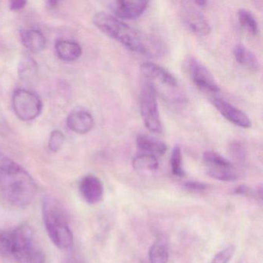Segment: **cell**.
<instances>
[{
	"label": "cell",
	"mask_w": 263,
	"mask_h": 263,
	"mask_svg": "<svg viewBox=\"0 0 263 263\" xmlns=\"http://www.w3.org/2000/svg\"><path fill=\"white\" fill-rule=\"evenodd\" d=\"M93 24L106 36L118 41L134 53L155 60L164 55V45L156 36L130 27L114 15L98 12L93 16Z\"/></svg>",
	"instance_id": "obj_1"
},
{
	"label": "cell",
	"mask_w": 263,
	"mask_h": 263,
	"mask_svg": "<svg viewBox=\"0 0 263 263\" xmlns=\"http://www.w3.org/2000/svg\"><path fill=\"white\" fill-rule=\"evenodd\" d=\"M36 190L34 179L24 167L7 157L0 158V191L9 203L27 207L34 199Z\"/></svg>",
	"instance_id": "obj_2"
},
{
	"label": "cell",
	"mask_w": 263,
	"mask_h": 263,
	"mask_svg": "<svg viewBox=\"0 0 263 263\" xmlns=\"http://www.w3.org/2000/svg\"><path fill=\"white\" fill-rule=\"evenodd\" d=\"M43 218L47 234L53 244L66 250L73 246V235L65 208L53 196H46L43 200Z\"/></svg>",
	"instance_id": "obj_3"
},
{
	"label": "cell",
	"mask_w": 263,
	"mask_h": 263,
	"mask_svg": "<svg viewBox=\"0 0 263 263\" xmlns=\"http://www.w3.org/2000/svg\"><path fill=\"white\" fill-rule=\"evenodd\" d=\"M12 256L17 263H45V254L28 224H21L12 230Z\"/></svg>",
	"instance_id": "obj_4"
},
{
	"label": "cell",
	"mask_w": 263,
	"mask_h": 263,
	"mask_svg": "<svg viewBox=\"0 0 263 263\" xmlns=\"http://www.w3.org/2000/svg\"><path fill=\"white\" fill-rule=\"evenodd\" d=\"M141 71L149 80L148 84L155 93L164 95L172 102H183L184 95L181 91L178 81L167 69L153 62H145L141 65Z\"/></svg>",
	"instance_id": "obj_5"
},
{
	"label": "cell",
	"mask_w": 263,
	"mask_h": 263,
	"mask_svg": "<svg viewBox=\"0 0 263 263\" xmlns=\"http://www.w3.org/2000/svg\"><path fill=\"white\" fill-rule=\"evenodd\" d=\"M140 113L147 130L152 133H162V122L158 110L157 93L148 83L142 87L140 93Z\"/></svg>",
	"instance_id": "obj_6"
},
{
	"label": "cell",
	"mask_w": 263,
	"mask_h": 263,
	"mask_svg": "<svg viewBox=\"0 0 263 263\" xmlns=\"http://www.w3.org/2000/svg\"><path fill=\"white\" fill-rule=\"evenodd\" d=\"M13 108L16 116L24 121L36 119L42 113L43 105L41 98L36 93L26 89H18L12 98Z\"/></svg>",
	"instance_id": "obj_7"
},
{
	"label": "cell",
	"mask_w": 263,
	"mask_h": 263,
	"mask_svg": "<svg viewBox=\"0 0 263 263\" xmlns=\"http://www.w3.org/2000/svg\"><path fill=\"white\" fill-rule=\"evenodd\" d=\"M203 161L208 166L207 174L211 178L221 181H236L240 178L238 168L217 152L206 151L203 154Z\"/></svg>",
	"instance_id": "obj_8"
},
{
	"label": "cell",
	"mask_w": 263,
	"mask_h": 263,
	"mask_svg": "<svg viewBox=\"0 0 263 263\" xmlns=\"http://www.w3.org/2000/svg\"><path fill=\"white\" fill-rule=\"evenodd\" d=\"M186 71L197 87L209 93H218L220 87L210 70L195 57H187L184 61Z\"/></svg>",
	"instance_id": "obj_9"
},
{
	"label": "cell",
	"mask_w": 263,
	"mask_h": 263,
	"mask_svg": "<svg viewBox=\"0 0 263 263\" xmlns=\"http://www.w3.org/2000/svg\"><path fill=\"white\" fill-rule=\"evenodd\" d=\"M149 3L143 0H118L110 3L114 16L119 20L132 21L140 17L148 7Z\"/></svg>",
	"instance_id": "obj_10"
},
{
	"label": "cell",
	"mask_w": 263,
	"mask_h": 263,
	"mask_svg": "<svg viewBox=\"0 0 263 263\" xmlns=\"http://www.w3.org/2000/svg\"><path fill=\"white\" fill-rule=\"evenodd\" d=\"M211 101L214 107L229 122L242 128H249L252 127V121L249 117L242 110L237 108L226 100L214 97L211 99Z\"/></svg>",
	"instance_id": "obj_11"
},
{
	"label": "cell",
	"mask_w": 263,
	"mask_h": 263,
	"mask_svg": "<svg viewBox=\"0 0 263 263\" xmlns=\"http://www.w3.org/2000/svg\"><path fill=\"white\" fill-rule=\"evenodd\" d=\"M181 18L184 26L195 35L206 36L211 33L210 24L204 15L196 9L183 7L181 10Z\"/></svg>",
	"instance_id": "obj_12"
},
{
	"label": "cell",
	"mask_w": 263,
	"mask_h": 263,
	"mask_svg": "<svg viewBox=\"0 0 263 263\" xmlns=\"http://www.w3.org/2000/svg\"><path fill=\"white\" fill-rule=\"evenodd\" d=\"M79 190L83 199L90 204H98L104 196L102 182L95 175L84 177L80 182Z\"/></svg>",
	"instance_id": "obj_13"
},
{
	"label": "cell",
	"mask_w": 263,
	"mask_h": 263,
	"mask_svg": "<svg viewBox=\"0 0 263 263\" xmlns=\"http://www.w3.org/2000/svg\"><path fill=\"white\" fill-rule=\"evenodd\" d=\"M67 127L79 135L88 133L95 125L93 116L86 110L72 111L67 118Z\"/></svg>",
	"instance_id": "obj_14"
},
{
	"label": "cell",
	"mask_w": 263,
	"mask_h": 263,
	"mask_svg": "<svg viewBox=\"0 0 263 263\" xmlns=\"http://www.w3.org/2000/svg\"><path fill=\"white\" fill-rule=\"evenodd\" d=\"M136 145L138 150L143 153L151 155H163L167 150V146L158 138H154L145 134H141L137 137Z\"/></svg>",
	"instance_id": "obj_15"
},
{
	"label": "cell",
	"mask_w": 263,
	"mask_h": 263,
	"mask_svg": "<svg viewBox=\"0 0 263 263\" xmlns=\"http://www.w3.org/2000/svg\"><path fill=\"white\" fill-rule=\"evenodd\" d=\"M57 55L64 62L78 61L82 54V48L79 44L68 40H59L55 44Z\"/></svg>",
	"instance_id": "obj_16"
},
{
	"label": "cell",
	"mask_w": 263,
	"mask_h": 263,
	"mask_svg": "<svg viewBox=\"0 0 263 263\" xmlns=\"http://www.w3.org/2000/svg\"><path fill=\"white\" fill-rule=\"evenodd\" d=\"M21 40L24 47L33 53H39L44 50L47 43L42 32L33 29L23 31Z\"/></svg>",
	"instance_id": "obj_17"
},
{
	"label": "cell",
	"mask_w": 263,
	"mask_h": 263,
	"mask_svg": "<svg viewBox=\"0 0 263 263\" xmlns=\"http://www.w3.org/2000/svg\"><path fill=\"white\" fill-rule=\"evenodd\" d=\"M233 52L237 62L246 69L252 71H256L259 69V62L255 53L242 44H236Z\"/></svg>",
	"instance_id": "obj_18"
},
{
	"label": "cell",
	"mask_w": 263,
	"mask_h": 263,
	"mask_svg": "<svg viewBox=\"0 0 263 263\" xmlns=\"http://www.w3.org/2000/svg\"><path fill=\"white\" fill-rule=\"evenodd\" d=\"M132 167L138 172H153L158 170L159 162L155 155L141 153L136 155L132 160Z\"/></svg>",
	"instance_id": "obj_19"
},
{
	"label": "cell",
	"mask_w": 263,
	"mask_h": 263,
	"mask_svg": "<svg viewBox=\"0 0 263 263\" xmlns=\"http://www.w3.org/2000/svg\"><path fill=\"white\" fill-rule=\"evenodd\" d=\"M38 65L36 61L30 58L25 57L21 60L18 68V74L21 80L24 82H30L37 74Z\"/></svg>",
	"instance_id": "obj_20"
},
{
	"label": "cell",
	"mask_w": 263,
	"mask_h": 263,
	"mask_svg": "<svg viewBox=\"0 0 263 263\" xmlns=\"http://www.w3.org/2000/svg\"><path fill=\"white\" fill-rule=\"evenodd\" d=\"M151 263H167L169 258L168 249L162 241H157L151 246L148 252Z\"/></svg>",
	"instance_id": "obj_21"
},
{
	"label": "cell",
	"mask_w": 263,
	"mask_h": 263,
	"mask_svg": "<svg viewBox=\"0 0 263 263\" xmlns=\"http://www.w3.org/2000/svg\"><path fill=\"white\" fill-rule=\"evenodd\" d=\"M238 21L241 27L247 30L252 36H257L259 33L258 22L254 15L246 9L238 10Z\"/></svg>",
	"instance_id": "obj_22"
},
{
	"label": "cell",
	"mask_w": 263,
	"mask_h": 263,
	"mask_svg": "<svg viewBox=\"0 0 263 263\" xmlns=\"http://www.w3.org/2000/svg\"><path fill=\"white\" fill-rule=\"evenodd\" d=\"M171 167L172 174L175 176L182 178L185 175V172L182 167V152L181 147L178 144H176L172 149Z\"/></svg>",
	"instance_id": "obj_23"
},
{
	"label": "cell",
	"mask_w": 263,
	"mask_h": 263,
	"mask_svg": "<svg viewBox=\"0 0 263 263\" xmlns=\"http://www.w3.org/2000/svg\"><path fill=\"white\" fill-rule=\"evenodd\" d=\"M0 255L12 256V231L0 230Z\"/></svg>",
	"instance_id": "obj_24"
},
{
	"label": "cell",
	"mask_w": 263,
	"mask_h": 263,
	"mask_svg": "<svg viewBox=\"0 0 263 263\" xmlns=\"http://www.w3.org/2000/svg\"><path fill=\"white\" fill-rule=\"evenodd\" d=\"M64 139L65 137L61 130H53L50 134V139H49V149L52 152H58L62 147Z\"/></svg>",
	"instance_id": "obj_25"
},
{
	"label": "cell",
	"mask_w": 263,
	"mask_h": 263,
	"mask_svg": "<svg viewBox=\"0 0 263 263\" xmlns=\"http://www.w3.org/2000/svg\"><path fill=\"white\" fill-rule=\"evenodd\" d=\"M235 252L233 246H229L218 252L210 263H229Z\"/></svg>",
	"instance_id": "obj_26"
},
{
	"label": "cell",
	"mask_w": 263,
	"mask_h": 263,
	"mask_svg": "<svg viewBox=\"0 0 263 263\" xmlns=\"http://www.w3.org/2000/svg\"><path fill=\"white\" fill-rule=\"evenodd\" d=\"M231 153L234 158L240 161H243L246 158V151L242 144L239 142H235L232 144L230 147Z\"/></svg>",
	"instance_id": "obj_27"
},
{
	"label": "cell",
	"mask_w": 263,
	"mask_h": 263,
	"mask_svg": "<svg viewBox=\"0 0 263 263\" xmlns=\"http://www.w3.org/2000/svg\"><path fill=\"white\" fill-rule=\"evenodd\" d=\"M184 189L191 192H203L208 189V185L200 181H189L184 184Z\"/></svg>",
	"instance_id": "obj_28"
},
{
	"label": "cell",
	"mask_w": 263,
	"mask_h": 263,
	"mask_svg": "<svg viewBox=\"0 0 263 263\" xmlns=\"http://www.w3.org/2000/svg\"><path fill=\"white\" fill-rule=\"evenodd\" d=\"M62 263H87L85 260L81 255H70L69 256L66 257L64 260H63Z\"/></svg>",
	"instance_id": "obj_29"
},
{
	"label": "cell",
	"mask_w": 263,
	"mask_h": 263,
	"mask_svg": "<svg viewBox=\"0 0 263 263\" xmlns=\"http://www.w3.org/2000/svg\"><path fill=\"white\" fill-rule=\"evenodd\" d=\"M27 3L26 1H21V0H16V1H11L10 3V8L11 10H21L24 9L27 6Z\"/></svg>",
	"instance_id": "obj_30"
},
{
	"label": "cell",
	"mask_w": 263,
	"mask_h": 263,
	"mask_svg": "<svg viewBox=\"0 0 263 263\" xmlns=\"http://www.w3.org/2000/svg\"><path fill=\"white\" fill-rule=\"evenodd\" d=\"M235 192L238 195H246V196L252 197L254 195L253 192L251 190L250 187L246 185H241L235 189Z\"/></svg>",
	"instance_id": "obj_31"
},
{
	"label": "cell",
	"mask_w": 263,
	"mask_h": 263,
	"mask_svg": "<svg viewBox=\"0 0 263 263\" xmlns=\"http://www.w3.org/2000/svg\"><path fill=\"white\" fill-rule=\"evenodd\" d=\"M208 3L206 1H203V0H198V1H195L194 4L200 7H204L207 5Z\"/></svg>",
	"instance_id": "obj_32"
}]
</instances>
